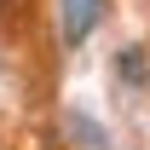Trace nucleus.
Instances as JSON below:
<instances>
[{
	"instance_id": "obj_1",
	"label": "nucleus",
	"mask_w": 150,
	"mask_h": 150,
	"mask_svg": "<svg viewBox=\"0 0 150 150\" xmlns=\"http://www.w3.org/2000/svg\"><path fill=\"white\" fill-rule=\"evenodd\" d=\"M98 12H104V0H64V40H87L93 35V23H98Z\"/></svg>"
},
{
	"instance_id": "obj_2",
	"label": "nucleus",
	"mask_w": 150,
	"mask_h": 150,
	"mask_svg": "<svg viewBox=\"0 0 150 150\" xmlns=\"http://www.w3.org/2000/svg\"><path fill=\"white\" fill-rule=\"evenodd\" d=\"M0 6H6V0H0Z\"/></svg>"
}]
</instances>
